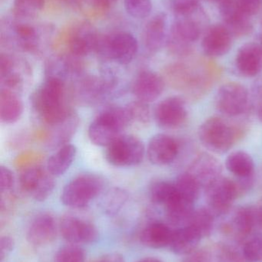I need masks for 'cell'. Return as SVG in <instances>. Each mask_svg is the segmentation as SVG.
I'll return each instance as SVG.
<instances>
[{"instance_id":"obj_1","label":"cell","mask_w":262,"mask_h":262,"mask_svg":"<svg viewBox=\"0 0 262 262\" xmlns=\"http://www.w3.org/2000/svg\"><path fill=\"white\" fill-rule=\"evenodd\" d=\"M31 101L39 118L50 127L59 124L73 111L68 104L66 81L55 77H46Z\"/></svg>"},{"instance_id":"obj_2","label":"cell","mask_w":262,"mask_h":262,"mask_svg":"<svg viewBox=\"0 0 262 262\" xmlns=\"http://www.w3.org/2000/svg\"><path fill=\"white\" fill-rule=\"evenodd\" d=\"M132 122L127 107H109L101 112L91 123L88 130L93 144L108 146Z\"/></svg>"},{"instance_id":"obj_3","label":"cell","mask_w":262,"mask_h":262,"mask_svg":"<svg viewBox=\"0 0 262 262\" xmlns=\"http://www.w3.org/2000/svg\"><path fill=\"white\" fill-rule=\"evenodd\" d=\"M243 130L218 117L206 120L200 126L198 137L201 144L215 154L229 151L241 137Z\"/></svg>"},{"instance_id":"obj_4","label":"cell","mask_w":262,"mask_h":262,"mask_svg":"<svg viewBox=\"0 0 262 262\" xmlns=\"http://www.w3.org/2000/svg\"><path fill=\"white\" fill-rule=\"evenodd\" d=\"M104 179L96 174H82L63 188L61 202L72 209L86 207L104 189Z\"/></svg>"},{"instance_id":"obj_5","label":"cell","mask_w":262,"mask_h":262,"mask_svg":"<svg viewBox=\"0 0 262 262\" xmlns=\"http://www.w3.org/2000/svg\"><path fill=\"white\" fill-rule=\"evenodd\" d=\"M138 51V43L132 34L120 32L109 36H100L95 52L102 58L113 60L120 64L133 61Z\"/></svg>"},{"instance_id":"obj_6","label":"cell","mask_w":262,"mask_h":262,"mask_svg":"<svg viewBox=\"0 0 262 262\" xmlns=\"http://www.w3.org/2000/svg\"><path fill=\"white\" fill-rule=\"evenodd\" d=\"M146 149L143 142L132 135H123L106 146L105 157L109 164L117 167L137 166L143 161Z\"/></svg>"},{"instance_id":"obj_7","label":"cell","mask_w":262,"mask_h":262,"mask_svg":"<svg viewBox=\"0 0 262 262\" xmlns=\"http://www.w3.org/2000/svg\"><path fill=\"white\" fill-rule=\"evenodd\" d=\"M207 208L215 217L230 212L235 200L239 198L234 179L220 177L205 189Z\"/></svg>"},{"instance_id":"obj_8","label":"cell","mask_w":262,"mask_h":262,"mask_svg":"<svg viewBox=\"0 0 262 262\" xmlns=\"http://www.w3.org/2000/svg\"><path fill=\"white\" fill-rule=\"evenodd\" d=\"M54 177L42 166H29L20 174V186L22 190L34 200L43 202L50 196L55 189Z\"/></svg>"},{"instance_id":"obj_9","label":"cell","mask_w":262,"mask_h":262,"mask_svg":"<svg viewBox=\"0 0 262 262\" xmlns=\"http://www.w3.org/2000/svg\"><path fill=\"white\" fill-rule=\"evenodd\" d=\"M215 106L227 117H238L247 111L249 95L247 89L238 82L223 84L215 95Z\"/></svg>"},{"instance_id":"obj_10","label":"cell","mask_w":262,"mask_h":262,"mask_svg":"<svg viewBox=\"0 0 262 262\" xmlns=\"http://www.w3.org/2000/svg\"><path fill=\"white\" fill-rule=\"evenodd\" d=\"M221 231L235 243H244L257 232L252 206H241L235 209L221 224Z\"/></svg>"},{"instance_id":"obj_11","label":"cell","mask_w":262,"mask_h":262,"mask_svg":"<svg viewBox=\"0 0 262 262\" xmlns=\"http://www.w3.org/2000/svg\"><path fill=\"white\" fill-rule=\"evenodd\" d=\"M58 230L69 244H91L98 238V229L95 225L89 220L70 214L61 219Z\"/></svg>"},{"instance_id":"obj_12","label":"cell","mask_w":262,"mask_h":262,"mask_svg":"<svg viewBox=\"0 0 262 262\" xmlns=\"http://www.w3.org/2000/svg\"><path fill=\"white\" fill-rule=\"evenodd\" d=\"M186 103L179 97H169L157 104L154 112L155 122L162 128L175 129L187 119Z\"/></svg>"},{"instance_id":"obj_13","label":"cell","mask_w":262,"mask_h":262,"mask_svg":"<svg viewBox=\"0 0 262 262\" xmlns=\"http://www.w3.org/2000/svg\"><path fill=\"white\" fill-rule=\"evenodd\" d=\"M58 229L53 215L49 212H41L31 220L26 231V239L34 246H46L55 239Z\"/></svg>"},{"instance_id":"obj_14","label":"cell","mask_w":262,"mask_h":262,"mask_svg":"<svg viewBox=\"0 0 262 262\" xmlns=\"http://www.w3.org/2000/svg\"><path fill=\"white\" fill-rule=\"evenodd\" d=\"M189 172L204 189L221 177V162L209 152H201L195 157L188 168Z\"/></svg>"},{"instance_id":"obj_15","label":"cell","mask_w":262,"mask_h":262,"mask_svg":"<svg viewBox=\"0 0 262 262\" xmlns=\"http://www.w3.org/2000/svg\"><path fill=\"white\" fill-rule=\"evenodd\" d=\"M217 4L226 23L225 26L232 36L244 37L252 33L253 26L249 16L241 10L237 0H221Z\"/></svg>"},{"instance_id":"obj_16","label":"cell","mask_w":262,"mask_h":262,"mask_svg":"<svg viewBox=\"0 0 262 262\" xmlns=\"http://www.w3.org/2000/svg\"><path fill=\"white\" fill-rule=\"evenodd\" d=\"M179 151L178 142L167 134H158L153 136L147 148L149 161L155 166L170 164L176 159Z\"/></svg>"},{"instance_id":"obj_17","label":"cell","mask_w":262,"mask_h":262,"mask_svg":"<svg viewBox=\"0 0 262 262\" xmlns=\"http://www.w3.org/2000/svg\"><path fill=\"white\" fill-rule=\"evenodd\" d=\"M164 78L152 71L140 72L132 84V92L137 100L152 103L161 96L165 89Z\"/></svg>"},{"instance_id":"obj_18","label":"cell","mask_w":262,"mask_h":262,"mask_svg":"<svg viewBox=\"0 0 262 262\" xmlns=\"http://www.w3.org/2000/svg\"><path fill=\"white\" fill-rule=\"evenodd\" d=\"M112 79L98 78L95 76L86 77L78 82L76 95L78 101L86 104H94L103 101L113 92Z\"/></svg>"},{"instance_id":"obj_19","label":"cell","mask_w":262,"mask_h":262,"mask_svg":"<svg viewBox=\"0 0 262 262\" xmlns=\"http://www.w3.org/2000/svg\"><path fill=\"white\" fill-rule=\"evenodd\" d=\"M232 36L226 26L215 25L208 29L201 42L203 52L211 58L223 56L232 49Z\"/></svg>"},{"instance_id":"obj_20","label":"cell","mask_w":262,"mask_h":262,"mask_svg":"<svg viewBox=\"0 0 262 262\" xmlns=\"http://www.w3.org/2000/svg\"><path fill=\"white\" fill-rule=\"evenodd\" d=\"M237 70L248 78L256 76L262 71V46L248 43L240 48L235 58Z\"/></svg>"},{"instance_id":"obj_21","label":"cell","mask_w":262,"mask_h":262,"mask_svg":"<svg viewBox=\"0 0 262 262\" xmlns=\"http://www.w3.org/2000/svg\"><path fill=\"white\" fill-rule=\"evenodd\" d=\"M232 246L229 245L217 244L212 247L197 249L193 253L186 256L183 262H245Z\"/></svg>"},{"instance_id":"obj_22","label":"cell","mask_w":262,"mask_h":262,"mask_svg":"<svg viewBox=\"0 0 262 262\" xmlns=\"http://www.w3.org/2000/svg\"><path fill=\"white\" fill-rule=\"evenodd\" d=\"M99 35L93 26L87 23L80 25L71 37L69 47L72 55L75 57L86 56L95 52Z\"/></svg>"},{"instance_id":"obj_23","label":"cell","mask_w":262,"mask_h":262,"mask_svg":"<svg viewBox=\"0 0 262 262\" xmlns=\"http://www.w3.org/2000/svg\"><path fill=\"white\" fill-rule=\"evenodd\" d=\"M173 230L170 226L160 222L148 225L140 234V241L143 246L150 249H159L169 247Z\"/></svg>"},{"instance_id":"obj_24","label":"cell","mask_w":262,"mask_h":262,"mask_svg":"<svg viewBox=\"0 0 262 262\" xmlns=\"http://www.w3.org/2000/svg\"><path fill=\"white\" fill-rule=\"evenodd\" d=\"M166 15L158 13L147 23L143 33L145 48L150 53L158 52L166 39Z\"/></svg>"},{"instance_id":"obj_25","label":"cell","mask_w":262,"mask_h":262,"mask_svg":"<svg viewBox=\"0 0 262 262\" xmlns=\"http://www.w3.org/2000/svg\"><path fill=\"white\" fill-rule=\"evenodd\" d=\"M201 240V237L192 228L186 226L173 230L169 247L176 255L187 256L198 249Z\"/></svg>"},{"instance_id":"obj_26","label":"cell","mask_w":262,"mask_h":262,"mask_svg":"<svg viewBox=\"0 0 262 262\" xmlns=\"http://www.w3.org/2000/svg\"><path fill=\"white\" fill-rule=\"evenodd\" d=\"M23 113V104L18 93L1 89L0 92V120L5 124L17 122Z\"/></svg>"},{"instance_id":"obj_27","label":"cell","mask_w":262,"mask_h":262,"mask_svg":"<svg viewBox=\"0 0 262 262\" xmlns=\"http://www.w3.org/2000/svg\"><path fill=\"white\" fill-rule=\"evenodd\" d=\"M77 149L72 144L64 145L52 154L47 162L46 169L54 177L63 175L72 166L76 156Z\"/></svg>"},{"instance_id":"obj_28","label":"cell","mask_w":262,"mask_h":262,"mask_svg":"<svg viewBox=\"0 0 262 262\" xmlns=\"http://www.w3.org/2000/svg\"><path fill=\"white\" fill-rule=\"evenodd\" d=\"M79 124L78 115L72 111L69 116L59 124L52 126V132L49 143L52 146H63L68 144L76 132Z\"/></svg>"},{"instance_id":"obj_29","label":"cell","mask_w":262,"mask_h":262,"mask_svg":"<svg viewBox=\"0 0 262 262\" xmlns=\"http://www.w3.org/2000/svg\"><path fill=\"white\" fill-rule=\"evenodd\" d=\"M165 209L168 223L176 229L187 226L195 211L193 203H189L180 196L166 206Z\"/></svg>"},{"instance_id":"obj_30","label":"cell","mask_w":262,"mask_h":262,"mask_svg":"<svg viewBox=\"0 0 262 262\" xmlns=\"http://www.w3.org/2000/svg\"><path fill=\"white\" fill-rule=\"evenodd\" d=\"M226 166L228 170L236 178L253 177L255 172L253 159L245 151H235L229 154L226 159Z\"/></svg>"},{"instance_id":"obj_31","label":"cell","mask_w":262,"mask_h":262,"mask_svg":"<svg viewBox=\"0 0 262 262\" xmlns=\"http://www.w3.org/2000/svg\"><path fill=\"white\" fill-rule=\"evenodd\" d=\"M192 15L182 16L183 18L177 20L172 26L170 36L189 44L197 41L201 35V25L191 18Z\"/></svg>"},{"instance_id":"obj_32","label":"cell","mask_w":262,"mask_h":262,"mask_svg":"<svg viewBox=\"0 0 262 262\" xmlns=\"http://www.w3.org/2000/svg\"><path fill=\"white\" fill-rule=\"evenodd\" d=\"M149 192L152 203L165 208L179 197L175 183L163 180L154 182L149 187Z\"/></svg>"},{"instance_id":"obj_33","label":"cell","mask_w":262,"mask_h":262,"mask_svg":"<svg viewBox=\"0 0 262 262\" xmlns=\"http://www.w3.org/2000/svg\"><path fill=\"white\" fill-rule=\"evenodd\" d=\"M215 218L207 207L195 209L187 226L192 228L203 239L210 236L213 232Z\"/></svg>"},{"instance_id":"obj_34","label":"cell","mask_w":262,"mask_h":262,"mask_svg":"<svg viewBox=\"0 0 262 262\" xmlns=\"http://www.w3.org/2000/svg\"><path fill=\"white\" fill-rule=\"evenodd\" d=\"M175 185L182 199L195 204L199 196L201 187L189 172H185L180 174Z\"/></svg>"},{"instance_id":"obj_35","label":"cell","mask_w":262,"mask_h":262,"mask_svg":"<svg viewBox=\"0 0 262 262\" xmlns=\"http://www.w3.org/2000/svg\"><path fill=\"white\" fill-rule=\"evenodd\" d=\"M129 195L121 188L109 189L102 202L103 210L107 215H116L127 203Z\"/></svg>"},{"instance_id":"obj_36","label":"cell","mask_w":262,"mask_h":262,"mask_svg":"<svg viewBox=\"0 0 262 262\" xmlns=\"http://www.w3.org/2000/svg\"><path fill=\"white\" fill-rule=\"evenodd\" d=\"M243 245V256L245 261H262V232L254 233Z\"/></svg>"},{"instance_id":"obj_37","label":"cell","mask_w":262,"mask_h":262,"mask_svg":"<svg viewBox=\"0 0 262 262\" xmlns=\"http://www.w3.org/2000/svg\"><path fill=\"white\" fill-rule=\"evenodd\" d=\"M86 253L78 245L69 244L58 249L55 262H85Z\"/></svg>"},{"instance_id":"obj_38","label":"cell","mask_w":262,"mask_h":262,"mask_svg":"<svg viewBox=\"0 0 262 262\" xmlns=\"http://www.w3.org/2000/svg\"><path fill=\"white\" fill-rule=\"evenodd\" d=\"M124 3L128 13L134 18H146L152 12L151 0H124Z\"/></svg>"},{"instance_id":"obj_39","label":"cell","mask_w":262,"mask_h":262,"mask_svg":"<svg viewBox=\"0 0 262 262\" xmlns=\"http://www.w3.org/2000/svg\"><path fill=\"white\" fill-rule=\"evenodd\" d=\"M15 33L20 44L25 49H32L35 47L37 33L33 27L27 24H18L15 27Z\"/></svg>"},{"instance_id":"obj_40","label":"cell","mask_w":262,"mask_h":262,"mask_svg":"<svg viewBox=\"0 0 262 262\" xmlns=\"http://www.w3.org/2000/svg\"><path fill=\"white\" fill-rule=\"evenodd\" d=\"M171 10L178 16H187L197 12L199 9L198 0H169Z\"/></svg>"},{"instance_id":"obj_41","label":"cell","mask_w":262,"mask_h":262,"mask_svg":"<svg viewBox=\"0 0 262 262\" xmlns=\"http://www.w3.org/2000/svg\"><path fill=\"white\" fill-rule=\"evenodd\" d=\"M45 0H15V12L23 16H32L44 7Z\"/></svg>"},{"instance_id":"obj_42","label":"cell","mask_w":262,"mask_h":262,"mask_svg":"<svg viewBox=\"0 0 262 262\" xmlns=\"http://www.w3.org/2000/svg\"><path fill=\"white\" fill-rule=\"evenodd\" d=\"M132 121H137L141 124H147L150 120V110L147 103L137 101L130 103L127 106Z\"/></svg>"},{"instance_id":"obj_43","label":"cell","mask_w":262,"mask_h":262,"mask_svg":"<svg viewBox=\"0 0 262 262\" xmlns=\"http://www.w3.org/2000/svg\"><path fill=\"white\" fill-rule=\"evenodd\" d=\"M168 47L173 55L179 57H187L192 53V44L184 42L169 35L168 38Z\"/></svg>"},{"instance_id":"obj_44","label":"cell","mask_w":262,"mask_h":262,"mask_svg":"<svg viewBox=\"0 0 262 262\" xmlns=\"http://www.w3.org/2000/svg\"><path fill=\"white\" fill-rule=\"evenodd\" d=\"M15 184L13 172L6 166L0 167V190L2 193L9 192Z\"/></svg>"},{"instance_id":"obj_45","label":"cell","mask_w":262,"mask_h":262,"mask_svg":"<svg viewBox=\"0 0 262 262\" xmlns=\"http://www.w3.org/2000/svg\"><path fill=\"white\" fill-rule=\"evenodd\" d=\"M241 10L248 16H252L259 12L262 0H237Z\"/></svg>"},{"instance_id":"obj_46","label":"cell","mask_w":262,"mask_h":262,"mask_svg":"<svg viewBox=\"0 0 262 262\" xmlns=\"http://www.w3.org/2000/svg\"><path fill=\"white\" fill-rule=\"evenodd\" d=\"M15 247L13 238L9 235H4L0 239V259L3 262L12 253Z\"/></svg>"},{"instance_id":"obj_47","label":"cell","mask_w":262,"mask_h":262,"mask_svg":"<svg viewBox=\"0 0 262 262\" xmlns=\"http://www.w3.org/2000/svg\"><path fill=\"white\" fill-rule=\"evenodd\" d=\"M252 208L255 215L257 232H262V198L256 204L252 206Z\"/></svg>"},{"instance_id":"obj_48","label":"cell","mask_w":262,"mask_h":262,"mask_svg":"<svg viewBox=\"0 0 262 262\" xmlns=\"http://www.w3.org/2000/svg\"><path fill=\"white\" fill-rule=\"evenodd\" d=\"M95 262H125V259L123 255L116 252H113V253L106 254L100 257Z\"/></svg>"},{"instance_id":"obj_49","label":"cell","mask_w":262,"mask_h":262,"mask_svg":"<svg viewBox=\"0 0 262 262\" xmlns=\"http://www.w3.org/2000/svg\"><path fill=\"white\" fill-rule=\"evenodd\" d=\"M118 0H93L94 3L101 8H110L115 4Z\"/></svg>"},{"instance_id":"obj_50","label":"cell","mask_w":262,"mask_h":262,"mask_svg":"<svg viewBox=\"0 0 262 262\" xmlns=\"http://www.w3.org/2000/svg\"><path fill=\"white\" fill-rule=\"evenodd\" d=\"M136 262H163L158 258H153V257H147V258H142Z\"/></svg>"},{"instance_id":"obj_51","label":"cell","mask_w":262,"mask_h":262,"mask_svg":"<svg viewBox=\"0 0 262 262\" xmlns=\"http://www.w3.org/2000/svg\"><path fill=\"white\" fill-rule=\"evenodd\" d=\"M258 117L259 118L260 121L262 122V98L260 99L259 104L258 107Z\"/></svg>"},{"instance_id":"obj_52","label":"cell","mask_w":262,"mask_h":262,"mask_svg":"<svg viewBox=\"0 0 262 262\" xmlns=\"http://www.w3.org/2000/svg\"><path fill=\"white\" fill-rule=\"evenodd\" d=\"M213 1H215V3H218V2L221 1V0H213Z\"/></svg>"},{"instance_id":"obj_53","label":"cell","mask_w":262,"mask_h":262,"mask_svg":"<svg viewBox=\"0 0 262 262\" xmlns=\"http://www.w3.org/2000/svg\"><path fill=\"white\" fill-rule=\"evenodd\" d=\"M261 46H262V36H261Z\"/></svg>"}]
</instances>
